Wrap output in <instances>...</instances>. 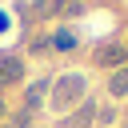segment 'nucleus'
Segmentation results:
<instances>
[{
    "label": "nucleus",
    "mask_w": 128,
    "mask_h": 128,
    "mask_svg": "<svg viewBox=\"0 0 128 128\" xmlns=\"http://www.w3.org/2000/svg\"><path fill=\"white\" fill-rule=\"evenodd\" d=\"M80 100H84V76H80V72L60 76L56 88H52V108H56V112H68V108L80 104Z\"/></svg>",
    "instance_id": "f257e3e1"
},
{
    "label": "nucleus",
    "mask_w": 128,
    "mask_h": 128,
    "mask_svg": "<svg viewBox=\"0 0 128 128\" xmlns=\"http://www.w3.org/2000/svg\"><path fill=\"white\" fill-rule=\"evenodd\" d=\"M24 76V60L20 56H0V88L4 84H16Z\"/></svg>",
    "instance_id": "f03ea898"
},
{
    "label": "nucleus",
    "mask_w": 128,
    "mask_h": 128,
    "mask_svg": "<svg viewBox=\"0 0 128 128\" xmlns=\"http://www.w3.org/2000/svg\"><path fill=\"white\" fill-rule=\"evenodd\" d=\"M48 92H52V84H48V80H32V84H28V92H24L28 112H32L36 104H44V100H48Z\"/></svg>",
    "instance_id": "7ed1b4c3"
},
{
    "label": "nucleus",
    "mask_w": 128,
    "mask_h": 128,
    "mask_svg": "<svg viewBox=\"0 0 128 128\" xmlns=\"http://www.w3.org/2000/svg\"><path fill=\"white\" fill-rule=\"evenodd\" d=\"M108 92H112V96H128V68L112 72V80H108Z\"/></svg>",
    "instance_id": "20e7f679"
},
{
    "label": "nucleus",
    "mask_w": 128,
    "mask_h": 128,
    "mask_svg": "<svg viewBox=\"0 0 128 128\" xmlns=\"http://www.w3.org/2000/svg\"><path fill=\"white\" fill-rule=\"evenodd\" d=\"M96 60H100V64H120V60H124V48H120V44H108V48L96 52Z\"/></svg>",
    "instance_id": "39448f33"
},
{
    "label": "nucleus",
    "mask_w": 128,
    "mask_h": 128,
    "mask_svg": "<svg viewBox=\"0 0 128 128\" xmlns=\"http://www.w3.org/2000/svg\"><path fill=\"white\" fill-rule=\"evenodd\" d=\"M60 12H64V16H80V12H84V4H60Z\"/></svg>",
    "instance_id": "423d86ee"
},
{
    "label": "nucleus",
    "mask_w": 128,
    "mask_h": 128,
    "mask_svg": "<svg viewBox=\"0 0 128 128\" xmlns=\"http://www.w3.org/2000/svg\"><path fill=\"white\" fill-rule=\"evenodd\" d=\"M28 116H32L28 108H24V112H16V120H12V128H28Z\"/></svg>",
    "instance_id": "0eeeda50"
},
{
    "label": "nucleus",
    "mask_w": 128,
    "mask_h": 128,
    "mask_svg": "<svg viewBox=\"0 0 128 128\" xmlns=\"http://www.w3.org/2000/svg\"><path fill=\"white\" fill-rule=\"evenodd\" d=\"M0 116H4V100H0Z\"/></svg>",
    "instance_id": "6e6552de"
}]
</instances>
